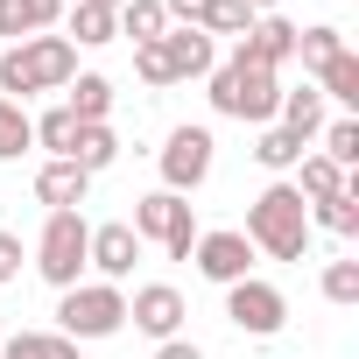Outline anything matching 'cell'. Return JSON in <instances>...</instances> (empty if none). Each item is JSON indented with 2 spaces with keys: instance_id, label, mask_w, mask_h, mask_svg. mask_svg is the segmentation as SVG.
Here are the masks:
<instances>
[{
  "instance_id": "obj_9",
  "label": "cell",
  "mask_w": 359,
  "mask_h": 359,
  "mask_svg": "<svg viewBox=\"0 0 359 359\" xmlns=\"http://www.w3.org/2000/svg\"><path fill=\"white\" fill-rule=\"evenodd\" d=\"M191 261H198V275L219 282V289H233V282L254 275V247H247V233H198Z\"/></svg>"
},
{
  "instance_id": "obj_37",
  "label": "cell",
  "mask_w": 359,
  "mask_h": 359,
  "mask_svg": "<svg viewBox=\"0 0 359 359\" xmlns=\"http://www.w3.org/2000/svg\"><path fill=\"white\" fill-rule=\"evenodd\" d=\"M240 8H254V15H275V8H282V0H240Z\"/></svg>"
},
{
  "instance_id": "obj_1",
  "label": "cell",
  "mask_w": 359,
  "mask_h": 359,
  "mask_svg": "<svg viewBox=\"0 0 359 359\" xmlns=\"http://www.w3.org/2000/svg\"><path fill=\"white\" fill-rule=\"evenodd\" d=\"M78 78V43L71 36H29L0 50V99L29 106L36 92H64Z\"/></svg>"
},
{
  "instance_id": "obj_32",
  "label": "cell",
  "mask_w": 359,
  "mask_h": 359,
  "mask_svg": "<svg viewBox=\"0 0 359 359\" xmlns=\"http://www.w3.org/2000/svg\"><path fill=\"white\" fill-rule=\"evenodd\" d=\"M134 71H141V85H169V64H162V50H155V43H141V50H134Z\"/></svg>"
},
{
  "instance_id": "obj_35",
  "label": "cell",
  "mask_w": 359,
  "mask_h": 359,
  "mask_svg": "<svg viewBox=\"0 0 359 359\" xmlns=\"http://www.w3.org/2000/svg\"><path fill=\"white\" fill-rule=\"evenodd\" d=\"M155 359H205V352H198L191 338H162V345H155Z\"/></svg>"
},
{
  "instance_id": "obj_10",
  "label": "cell",
  "mask_w": 359,
  "mask_h": 359,
  "mask_svg": "<svg viewBox=\"0 0 359 359\" xmlns=\"http://www.w3.org/2000/svg\"><path fill=\"white\" fill-rule=\"evenodd\" d=\"M184 317H191V310H184V289H169V282H148V289H134V303H127V324L148 331L155 345L184 331Z\"/></svg>"
},
{
  "instance_id": "obj_28",
  "label": "cell",
  "mask_w": 359,
  "mask_h": 359,
  "mask_svg": "<svg viewBox=\"0 0 359 359\" xmlns=\"http://www.w3.org/2000/svg\"><path fill=\"white\" fill-rule=\"evenodd\" d=\"M198 29H205L212 43H219V36H247V29H254V8H240V0H212Z\"/></svg>"
},
{
  "instance_id": "obj_8",
  "label": "cell",
  "mask_w": 359,
  "mask_h": 359,
  "mask_svg": "<svg viewBox=\"0 0 359 359\" xmlns=\"http://www.w3.org/2000/svg\"><path fill=\"white\" fill-rule=\"evenodd\" d=\"M212 127H176L169 141H162V191H176V198H184V191H198L205 184V176H212Z\"/></svg>"
},
{
  "instance_id": "obj_39",
  "label": "cell",
  "mask_w": 359,
  "mask_h": 359,
  "mask_svg": "<svg viewBox=\"0 0 359 359\" xmlns=\"http://www.w3.org/2000/svg\"><path fill=\"white\" fill-rule=\"evenodd\" d=\"M0 338H8V317H0Z\"/></svg>"
},
{
  "instance_id": "obj_38",
  "label": "cell",
  "mask_w": 359,
  "mask_h": 359,
  "mask_svg": "<svg viewBox=\"0 0 359 359\" xmlns=\"http://www.w3.org/2000/svg\"><path fill=\"white\" fill-rule=\"evenodd\" d=\"M92 8H113V15H120V8H127V0H92Z\"/></svg>"
},
{
  "instance_id": "obj_13",
  "label": "cell",
  "mask_w": 359,
  "mask_h": 359,
  "mask_svg": "<svg viewBox=\"0 0 359 359\" xmlns=\"http://www.w3.org/2000/svg\"><path fill=\"white\" fill-rule=\"evenodd\" d=\"M240 57H247V64L282 71V64L296 57V22H289V15H254V29L240 36Z\"/></svg>"
},
{
  "instance_id": "obj_15",
  "label": "cell",
  "mask_w": 359,
  "mask_h": 359,
  "mask_svg": "<svg viewBox=\"0 0 359 359\" xmlns=\"http://www.w3.org/2000/svg\"><path fill=\"white\" fill-rule=\"evenodd\" d=\"M85 191H92V176H85L78 162H43V169H36V198H43L50 212H78Z\"/></svg>"
},
{
  "instance_id": "obj_21",
  "label": "cell",
  "mask_w": 359,
  "mask_h": 359,
  "mask_svg": "<svg viewBox=\"0 0 359 359\" xmlns=\"http://www.w3.org/2000/svg\"><path fill=\"white\" fill-rule=\"evenodd\" d=\"M303 155H310V141H303V134H289V127H261V141H254V162H261V169H275V176H282V169H296Z\"/></svg>"
},
{
  "instance_id": "obj_3",
  "label": "cell",
  "mask_w": 359,
  "mask_h": 359,
  "mask_svg": "<svg viewBox=\"0 0 359 359\" xmlns=\"http://www.w3.org/2000/svg\"><path fill=\"white\" fill-rule=\"evenodd\" d=\"M275 99H282V71L268 64H247L240 50L226 64H212V106L226 120H247V127H268L275 120Z\"/></svg>"
},
{
  "instance_id": "obj_22",
  "label": "cell",
  "mask_w": 359,
  "mask_h": 359,
  "mask_svg": "<svg viewBox=\"0 0 359 359\" xmlns=\"http://www.w3.org/2000/svg\"><path fill=\"white\" fill-rule=\"evenodd\" d=\"M317 92H324V99H338V106H359V57H352V50H338V57L317 71Z\"/></svg>"
},
{
  "instance_id": "obj_25",
  "label": "cell",
  "mask_w": 359,
  "mask_h": 359,
  "mask_svg": "<svg viewBox=\"0 0 359 359\" xmlns=\"http://www.w3.org/2000/svg\"><path fill=\"white\" fill-rule=\"evenodd\" d=\"M310 226H324V233H338V240H352V233H359V191H338V198H324V205H310Z\"/></svg>"
},
{
  "instance_id": "obj_26",
  "label": "cell",
  "mask_w": 359,
  "mask_h": 359,
  "mask_svg": "<svg viewBox=\"0 0 359 359\" xmlns=\"http://www.w3.org/2000/svg\"><path fill=\"white\" fill-rule=\"evenodd\" d=\"M22 148H36V120H29V106L0 99V162H15Z\"/></svg>"
},
{
  "instance_id": "obj_7",
  "label": "cell",
  "mask_w": 359,
  "mask_h": 359,
  "mask_svg": "<svg viewBox=\"0 0 359 359\" xmlns=\"http://www.w3.org/2000/svg\"><path fill=\"white\" fill-rule=\"evenodd\" d=\"M226 317H233V331H247V338H275V331L289 324V296H282L275 282L247 275V282L226 289Z\"/></svg>"
},
{
  "instance_id": "obj_34",
  "label": "cell",
  "mask_w": 359,
  "mask_h": 359,
  "mask_svg": "<svg viewBox=\"0 0 359 359\" xmlns=\"http://www.w3.org/2000/svg\"><path fill=\"white\" fill-rule=\"evenodd\" d=\"M15 275H22V240L0 233V282H15Z\"/></svg>"
},
{
  "instance_id": "obj_20",
  "label": "cell",
  "mask_w": 359,
  "mask_h": 359,
  "mask_svg": "<svg viewBox=\"0 0 359 359\" xmlns=\"http://www.w3.org/2000/svg\"><path fill=\"white\" fill-rule=\"evenodd\" d=\"M113 29L134 36V50H141V43H162L169 36V15H162V0H127V8L113 15Z\"/></svg>"
},
{
  "instance_id": "obj_33",
  "label": "cell",
  "mask_w": 359,
  "mask_h": 359,
  "mask_svg": "<svg viewBox=\"0 0 359 359\" xmlns=\"http://www.w3.org/2000/svg\"><path fill=\"white\" fill-rule=\"evenodd\" d=\"M205 8H212V0H162V15H169V22H184V29H198Z\"/></svg>"
},
{
  "instance_id": "obj_30",
  "label": "cell",
  "mask_w": 359,
  "mask_h": 359,
  "mask_svg": "<svg viewBox=\"0 0 359 359\" xmlns=\"http://www.w3.org/2000/svg\"><path fill=\"white\" fill-rule=\"evenodd\" d=\"M324 296H331L338 310H352V303H359V261H331V268H324Z\"/></svg>"
},
{
  "instance_id": "obj_11",
  "label": "cell",
  "mask_w": 359,
  "mask_h": 359,
  "mask_svg": "<svg viewBox=\"0 0 359 359\" xmlns=\"http://www.w3.org/2000/svg\"><path fill=\"white\" fill-rule=\"evenodd\" d=\"M134 261H141V240H134V226H127V219H113V226H92L85 268H99V282H127V275H134Z\"/></svg>"
},
{
  "instance_id": "obj_29",
  "label": "cell",
  "mask_w": 359,
  "mask_h": 359,
  "mask_svg": "<svg viewBox=\"0 0 359 359\" xmlns=\"http://www.w3.org/2000/svg\"><path fill=\"white\" fill-rule=\"evenodd\" d=\"M338 50H345L338 29H296V57H303V71H324Z\"/></svg>"
},
{
  "instance_id": "obj_6",
  "label": "cell",
  "mask_w": 359,
  "mask_h": 359,
  "mask_svg": "<svg viewBox=\"0 0 359 359\" xmlns=\"http://www.w3.org/2000/svg\"><path fill=\"white\" fill-rule=\"evenodd\" d=\"M134 240H155L169 261H191V247H198V219H191V205L176 198V191H148V198H134Z\"/></svg>"
},
{
  "instance_id": "obj_31",
  "label": "cell",
  "mask_w": 359,
  "mask_h": 359,
  "mask_svg": "<svg viewBox=\"0 0 359 359\" xmlns=\"http://www.w3.org/2000/svg\"><path fill=\"white\" fill-rule=\"evenodd\" d=\"M29 352H36V359H78V338H64V331H29Z\"/></svg>"
},
{
  "instance_id": "obj_27",
  "label": "cell",
  "mask_w": 359,
  "mask_h": 359,
  "mask_svg": "<svg viewBox=\"0 0 359 359\" xmlns=\"http://www.w3.org/2000/svg\"><path fill=\"white\" fill-rule=\"evenodd\" d=\"M120 29H113V8H92V0H78L71 8V43H85V50H99V43H113Z\"/></svg>"
},
{
  "instance_id": "obj_16",
  "label": "cell",
  "mask_w": 359,
  "mask_h": 359,
  "mask_svg": "<svg viewBox=\"0 0 359 359\" xmlns=\"http://www.w3.org/2000/svg\"><path fill=\"white\" fill-rule=\"evenodd\" d=\"M64 92H71L64 106L78 113V127H92V120H106V113H113V78H99V71H78Z\"/></svg>"
},
{
  "instance_id": "obj_24",
  "label": "cell",
  "mask_w": 359,
  "mask_h": 359,
  "mask_svg": "<svg viewBox=\"0 0 359 359\" xmlns=\"http://www.w3.org/2000/svg\"><path fill=\"white\" fill-rule=\"evenodd\" d=\"M317 155L338 162V169H359V120H352V113L324 120V148H317Z\"/></svg>"
},
{
  "instance_id": "obj_19",
  "label": "cell",
  "mask_w": 359,
  "mask_h": 359,
  "mask_svg": "<svg viewBox=\"0 0 359 359\" xmlns=\"http://www.w3.org/2000/svg\"><path fill=\"white\" fill-rule=\"evenodd\" d=\"M296 169H303V176H296V198H303V205L338 198V191H345V176H352V169H338V162H324V155H303Z\"/></svg>"
},
{
  "instance_id": "obj_4",
  "label": "cell",
  "mask_w": 359,
  "mask_h": 359,
  "mask_svg": "<svg viewBox=\"0 0 359 359\" xmlns=\"http://www.w3.org/2000/svg\"><path fill=\"white\" fill-rule=\"evenodd\" d=\"M85 247H92L85 212H50V226H43V240H36V275H43L57 296L78 289V282H85Z\"/></svg>"
},
{
  "instance_id": "obj_12",
  "label": "cell",
  "mask_w": 359,
  "mask_h": 359,
  "mask_svg": "<svg viewBox=\"0 0 359 359\" xmlns=\"http://www.w3.org/2000/svg\"><path fill=\"white\" fill-rule=\"evenodd\" d=\"M155 50H162V64H169V85H184V78H212V64H219V43H212L205 29H169Z\"/></svg>"
},
{
  "instance_id": "obj_2",
  "label": "cell",
  "mask_w": 359,
  "mask_h": 359,
  "mask_svg": "<svg viewBox=\"0 0 359 359\" xmlns=\"http://www.w3.org/2000/svg\"><path fill=\"white\" fill-rule=\"evenodd\" d=\"M247 247L268 254V261H303V247H310V205L296 198V184H268L247 205Z\"/></svg>"
},
{
  "instance_id": "obj_14",
  "label": "cell",
  "mask_w": 359,
  "mask_h": 359,
  "mask_svg": "<svg viewBox=\"0 0 359 359\" xmlns=\"http://www.w3.org/2000/svg\"><path fill=\"white\" fill-rule=\"evenodd\" d=\"M57 22H64V0H0V36H8V43L50 36Z\"/></svg>"
},
{
  "instance_id": "obj_17",
  "label": "cell",
  "mask_w": 359,
  "mask_h": 359,
  "mask_svg": "<svg viewBox=\"0 0 359 359\" xmlns=\"http://www.w3.org/2000/svg\"><path fill=\"white\" fill-rule=\"evenodd\" d=\"M275 120H282L289 134H303V141H310V134H324V92H317V85L282 92V99H275Z\"/></svg>"
},
{
  "instance_id": "obj_36",
  "label": "cell",
  "mask_w": 359,
  "mask_h": 359,
  "mask_svg": "<svg viewBox=\"0 0 359 359\" xmlns=\"http://www.w3.org/2000/svg\"><path fill=\"white\" fill-rule=\"evenodd\" d=\"M0 359H36V352H29V331H22V338H15V331L0 338Z\"/></svg>"
},
{
  "instance_id": "obj_18",
  "label": "cell",
  "mask_w": 359,
  "mask_h": 359,
  "mask_svg": "<svg viewBox=\"0 0 359 359\" xmlns=\"http://www.w3.org/2000/svg\"><path fill=\"white\" fill-rule=\"evenodd\" d=\"M71 162H78L85 176H99V169H113V162H120V134H113L106 120H92V127H78V148H71Z\"/></svg>"
},
{
  "instance_id": "obj_23",
  "label": "cell",
  "mask_w": 359,
  "mask_h": 359,
  "mask_svg": "<svg viewBox=\"0 0 359 359\" xmlns=\"http://www.w3.org/2000/svg\"><path fill=\"white\" fill-rule=\"evenodd\" d=\"M36 141L50 148V162H71V148H78V113H71V106H50V113L36 120Z\"/></svg>"
},
{
  "instance_id": "obj_5",
  "label": "cell",
  "mask_w": 359,
  "mask_h": 359,
  "mask_svg": "<svg viewBox=\"0 0 359 359\" xmlns=\"http://www.w3.org/2000/svg\"><path fill=\"white\" fill-rule=\"evenodd\" d=\"M120 324H127L120 282H78V289H64V303H57V331H64V338H113Z\"/></svg>"
}]
</instances>
